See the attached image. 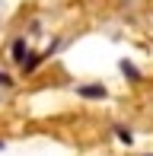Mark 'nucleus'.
I'll return each instance as SVG.
<instances>
[{
	"instance_id": "1",
	"label": "nucleus",
	"mask_w": 153,
	"mask_h": 156,
	"mask_svg": "<svg viewBox=\"0 0 153 156\" xmlns=\"http://www.w3.org/2000/svg\"><path fill=\"white\" fill-rule=\"evenodd\" d=\"M80 93H83V96H105V89H99V86H83Z\"/></svg>"
}]
</instances>
